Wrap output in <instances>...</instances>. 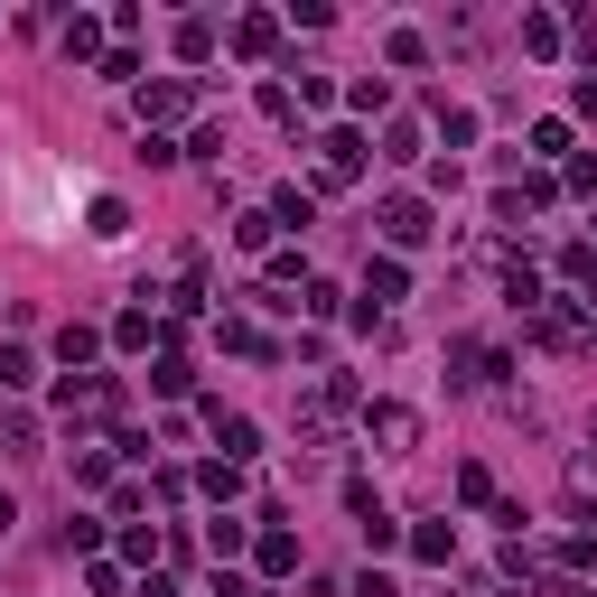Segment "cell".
Returning <instances> with one entry per match:
<instances>
[{
    "label": "cell",
    "mask_w": 597,
    "mask_h": 597,
    "mask_svg": "<svg viewBox=\"0 0 597 597\" xmlns=\"http://www.w3.org/2000/svg\"><path fill=\"white\" fill-rule=\"evenodd\" d=\"M402 290H411V271H402V262H373V271H365V318H373V308H392Z\"/></svg>",
    "instance_id": "7a4b0ae2"
},
{
    "label": "cell",
    "mask_w": 597,
    "mask_h": 597,
    "mask_svg": "<svg viewBox=\"0 0 597 597\" xmlns=\"http://www.w3.org/2000/svg\"><path fill=\"white\" fill-rule=\"evenodd\" d=\"M271 225H298V233H308V225H318V206H308L298 187H280V196H271Z\"/></svg>",
    "instance_id": "8992f818"
},
{
    "label": "cell",
    "mask_w": 597,
    "mask_h": 597,
    "mask_svg": "<svg viewBox=\"0 0 597 597\" xmlns=\"http://www.w3.org/2000/svg\"><path fill=\"white\" fill-rule=\"evenodd\" d=\"M271 38H280V20H262V10L233 28V47H243V56H271Z\"/></svg>",
    "instance_id": "52a82bcc"
},
{
    "label": "cell",
    "mask_w": 597,
    "mask_h": 597,
    "mask_svg": "<svg viewBox=\"0 0 597 597\" xmlns=\"http://www.w3.org/2000/svg\"><path fill=\"white\" fill-rule=\"evenodd\" d=\"M28 373H38V365H28L20 345H0V392H20V383H28Z\"/></svg>",
    "instance_id": "8fae6325"
},
{
    "label": "cell",
    "mask_w": 597,
    "mask_h": 597,
    "mask_svg": "<svg viewBox=\"0 0 597 597\" xmlns=\"http://www.w3.org/2000/svg\"><path fill=\"white\" fill-rule=\"evenodd\" d=\"M523 47H532V56H551V47H560V20H542V10H532V20H523Z\"/></svg>",
    "instance_id": "30bf717a"
},
{
    "label": "cell",
    "mask_w": 597,
    "mask_h": 597,
    "mask_svg": "<svg viewBox=\"0 0 597 597\" xmlns=\"http://www.w3.org/2000/svg\"><path fill=\"white\" fill-rule=\"evenodd\" d=\"M215 430H225V467H233V458H253V448H262V430H253V420H215Z\"/></svg>",
    "instance_id": "ba28073f"
},
{
    "label": "cell",
    "mask_w": 597,
    "mask_h": 597,
    "mask_svg": "<svg viewBox=\"0 0 597 597\" xmlns=\"http://www.w3.org/2000/svg\"><path fill=\"white\" fill-rule=\"evenodd\" d=\"M383 233H392V243H402V253H411V243H430V206H420V196H383Z\"/></svg>",
    "instance_id": "6da1fadb"
},
{
    "label": "cell",
    "mask_w": 597,
    "mask_h": 597,
    "mask_svg": "<svg viewBox=\"0 0 597 597\" xmlns=\"http://www.w3.org/2000/svg\"><path fill=\"white\" fill-rule=\"evenodd\" d=\"M178 56H187V66H206V56H215V28L187 20V28H178Z\"/></svg>",
    "instance_id": "9c48e42d"
},
{
    "label": "cell",
    "mask_w": 597,
    "mask_h": 597,
    "mask_svg": "<svg viewBox=\"0 0 597 597\" xmlns=\"http://www.w3.org/2000/svg\"><path fill=\"white\" fill-rule=\"evenodd\" d=\"M187 103H196V85H150V93H140V113H150V122H178Z\"/></svg>",
    "instance_id": "5b68a950"
},
{
    "label": "cell",
    "mask_w": 597,
    "mask_h": 597,
    "mask_svg": "<svg viewBox=\"0 0 597 597\" xmlns=\"http://www.w3.org/2000/svg\"><path fill=\"white\" fill-rule=\"evenodd\" d=\"M318 150H327V178H355V168H365V140L355 131H327Z\"/></svg>",
    "instance_id": "277c9868"
},
{
    "label": "cell",
    "mask_w": 597,
    "mask_h": 597,
    "mask_svg": "<svg viewBox=\"0 0 597 597\" xmlns=\"http://www.w3.org/2000/svg\"><path fill=\"white\" fill-rule=\"evenodd\" d=\"M365 420H373V439H392V448H411V439H420V420L402 411V402H373Z\"/></svg>",
    "instance_id": "3957f363"
}]
</instances>
